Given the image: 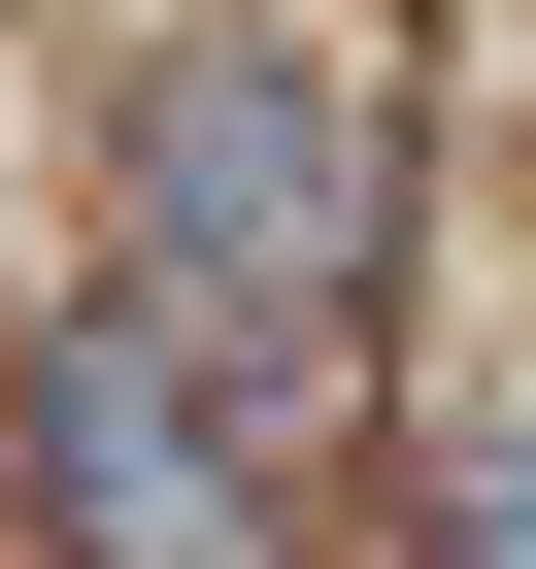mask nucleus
Instances as JSON below:
<instances>
[{"label": "nucleus", "instance_id": "obj_1", "mask_svg": "<svg viewBox=\"0 0 536 569\" xmlns=\"http://www.w3.org/2000/svg\"><path fill=\"white\" fill-rule=\"evenodd\" d=\"M135 234L201 302H369L403 268V68H369V0H235L201 68H135Z\"/></svg>", "mask_w": 536, "mask_h": 569}, {"label": "nucleus", "instance_id": "obj_2", "mask_svg": "<svg viewBox=\"0 0 536 569\" xmlns=\"http://www.w3.org/2000/svg\"><path fill=\"white\" fill-rule=\"evenodd\" d=\"M34 502H68V569H268V436L201 402L168 302H68L34 336Z\"/></svg>", "mask_w": 536, "mask_h": 569}, {"label": "nucleus", "instance_id": "obj_3", "mask_svg": "<svg viewBox=\"0 0 536 569\" xmlns=\"http://www.w3.org/2000/svg\"><path fill=\"white\" fill-rule=\"evenodd\" d=\"M436 569H536V402H469V436H436Z\"/></svg>", "mask_w": 536, "mask_h": 569}]
</instances>
